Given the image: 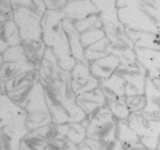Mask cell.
<instances>
[{
    "label": "cell",
    "instance_id": "cell-30",
    "mask_svg": "<svg viewBox=\"0 0 160 150\" xmlns=\"http://www.w3.org/2000/svg\"><path fill=\"white\" fill-rule=\"evenodd\" d=\"M4 94H7L5 81H3L2 79H0V95H4Z\"/></svg>",
    "mask_w": 160,
    "mask_h": 150
},
{
    "label": "cell",
    "instance_id": "cell-15",
    "mask_svg": "<svg viewBox=\"0 0 160 150\" xmlns=\"http://www.w3.org/2000/svg\"><path fill=\"white\" fill-rule=\"evenodd\" d=\"M76 103L79 105L87 116L93 114L98 109L107 104V99L101 88H96L91 91L79 94L76 96Z\"/></svg>",
    "mask_w": 160,
    "mask_h": 150
},
{
    "label": "cell",
    "instance_id": "cell-14",
    "mask_svg": "<svg viewBox=\"0 0 160 150\" xmlns=\"http://www.w3.org/2000/svg\"><path fill=\"white\" fill-rule=\"evenodd\" d=\"M86 137V126L83 122L65 124L55 123V139L56 141L68 140V141L78 145Z\"/></svg>",
    "mask_w": 160,
    "mask_h": 150
},
{
    "label": "cell",
    "instance_id": "cell-29",
    "mask_svg": "<svg viewBox=\"0 0 160 150\" xmlns=\"http://www.w3.org/2000/svg\"><path fill=\"white\" fill-rule=\"evenodd\" d=\"M46 8L50 10H58L64 7V4L66 0H43Z\"/></svg>",
    "mask_w": 160,
    "mask_h": 150
},
{
    "label": "cell",
    "instance_id": "cell-34",
    "mask_svg": "<svg viewBox=\"0 0 160 150\" xmlns=\"http://www.w3.org/2000/svg\"><path fill=\"white\" fill-rule=\"evenodd\" d=\"M156 150H158V149H156Z\"/></svg>",
    "mask_w": 160,
    "mask_h": 150
},
{
    "label": "cell",
    "instance_id": "cell-12",
    "mask_svg": "<svg viewBox=\"0 0 160 150\" xmlns=\"http://www.w3.org/2000/svg\"><path fill=\"white\" fill-rule=\"evenodd\" d=\"M120 64H121V61L116 55L109 54L103 58L90 62L89 67L92 75L101 85L102 82L112 76L114 72L116 71V69L120 66Z\"/></svg>",
    "mask_w": 160,
    "mask_h": 150
},
{
    "label": "cell",
    "instance_id": "cell-32",
    "mask_svg": "<svg viewBox=\"0 0 160 150\" xmlns=\"http://www.w3.org/2000/svg\"><path fill=\"white\" fill-rule=\"evenodd\" d=\"M153 81H154L155 83H156V84L158 85V86L160 87V78H158V79H155V80H153Z\"/></svg>",
    "mask_w": 160,
    "mask_h": 150
},
{
    "label": "cell",
    "instance_id": "cell-7",
    "mask_svg": "<svg viewBox=\"0 0 160 150\" xmlns=\"http://www.w3.org/2000/svg\"><path fill=\"white\" fill-rule=\"evenodd\" d=\"M13 20L19 29L23 40H42V17L28 10L17 8L13 10Z\"/></svg>",
    "mask_w": 160,
    "mask_h": 150
},
{
    "label": "cell",
    "instance_id": "cell-18",
    "mask_svg": "<svg viewBox=\"0 0 160 150\" xmlns=\"http://www.w3.org/2000/svg\"><path fill=\"white\" fill-rule=\"evenodd\" d=\"M21 44L26 52L28 60L35 65V68L39 70L44 57L45 50L47 48L46 45L42 40H23Z\"/></svg>",
    "mask_w": 160,
    "mask_h": 150
},
{
    "label": "cell",
    "instance_id": "cell-13",
    "mask_svg": "<svg viewBox=\"0 0 160 150\" xmlns=\"http://www.w3.org/2000/svg\"><path fill=\"white\" fill-rule=\"evenodd\" d=\"M28 132L26 125L0 128V150H19L20 142Z\"/></svg>",
    "mask_w": 160,
    "mask_h": 150
},
{
    "label": "cell",
    "instance_id": "cell-19",
    "mask_svg": "<svg viewBox=\"0 0 160 150\" xmlns=\"http://www.w3.org/2000/svg\"><path fill=\"white\" fill-rule=\"evenodd\" d=\"M38 81H39V70L34 69L31 70V71L20 74L18 76L14 77L13 79L5 82V86H6L7 93H9V92L17 91V90H20L25 87H28L30 85H32Z\"/></svg>",
    "mask_w": 160,
    "mask_h": 150
},
{
    "label": "cell",
    "instance_id": "cell-11",
    "mask_svg": "<svg viewBox=\"0 0 160 150\" xmlns=\"http://www.w3.org/2000/svg\"><path fill=\"white\" fill-rule=\"evenodd\" d=\"M135 54L137 62L146 70L148 78H160V50L135 47Z\"/></svg>",
    "mask_w": 160,
    "mask_h": 150
},
{
    "label": "cell",
    "instance_id": "cell-16",
    "mask_svg": "<svg viewBox=\"0 0 160 150\" xmlns=\"http://www.w3.org/2000/svg\"><path fill=\"white\" fill-rule=\"evenodd\" d=\"M22 43L19 29L14 20L0 22V53L11 46H16Z\"/></svg>",
    "mask_w": 160,
    "mask_h": 150
},
{
    "label": "cell",
    "instance_id": "cell-33",
    "mask_svg": "<svg viewBox=\"0 0 160 150\" xmlns=\"http://www.w3.org/2000/svg\"><path fill=\"white\" fill-rule=\"evenodd\" d=\"M158 150H160V140H159V143H158V147H157Z\"/></svg>",
    "mask_w": 160,
    "mask_h": 150
},
{
    "label": "cell",
    "instance_id": "cell-20",
    "mask_svg": "<svg viewBox=\"0 0 160 150\" xmlns=\"http://www.w3.org/2000/svg\"><path fill=\"white\" fill-rule=\"evenodd\" d=\"M116 138L122 143L125 149H128L134 146V145L140 143V139L138 137V135L130 127L127 120L118 121Z\"/></svg>",
    "mask_w": 160,
    "mask_h": 150
},
{
    "label": "cell",
    "instance_id": "cell-21",
    "mask_svg": "<svg viewBox=\"0 0 160 150\" xmlns=\"http://www.w3.org/2000/svg\"><path fill=\"white\" fill-rule=\"evenodd\" d=\"M48 142L38 130H31L22 138L19 150H44Z\"/></svg>",
    "mask_w": 160,
    "mask_h": 150
},
{
    "label": "cell",
    "instance_id": "cell-4",
    "mask_svg": "<svg viewBox=\"0 0 160 150\" xmlns=\"http://www.w3.org/2000/svg\"><path fill=\"white\" fill-rule=\"evenodd\" d=\"M44 92L53 123H77L84 122L87 119L86 113L76 102L65 99L50 87H44Z\"/></svg>",
    "mask_w": 160,
    "mask_h": 150
},
{
    "label": "cell",
    "instance_id": "cell-22",
    "mask_svg": "<svg viewBox=\"0 0 160 150\" xmlns=\"http://www.w3.org/2000/svg\"><path fill=\"white\" fill-rule=\"evenodd\" d=\"M10 2L13 10L17 8L25 9L35 13L40 17H43L47 10L43 0H10Z\"/></svg>",
    "mask_w": 160,
    "mask_h": 150
},
{
    "label": "cell",
    "instance_id": "cell-9",
    "mask_svg": "<svg viewBox=\"0 0 160 150\" xmlns=\"http://www.w3.org/2000/svg\"><path fill=\"white\" fill-rule=\"evenodd\" d=\"M15 125H26V114L7 94L0 95V128Z\"/></svg>",
    "mask_w": 160,
    "mask_h": 150
},
{
    "label": "cell",
    "instance_id": "cell-2",
    "mask_svg": "<svg viewBox=\"0 0 160 150\" xmlns=\"http://www.w3.org/2000/svg\"><path fill=\"white\" fill-rule=\"evenodd\" d=\"M64 18L65 15L62 9L46 10L41 20L42 41L46 47L52 50L59 67L70 72L77 61L72 55L67 35L62 26Z\"/></svg>",
    "mask_w": 160,
    "mask_h": 150
},
{
    "label": "cell",
    "instance_id": "cell-31",
    "mask_svg": "<svg viewBox=\"0 0 160 150\" xmlns=\"http://www.w3.org/2000/svg\"><path fill=\"white\" fill-rule=\"evenodd\" d=\"M3 57H2V54L0 53V68H1V66H2V64H3Z\"/></svg>",
    "mask_w": 160,
    "mask_h": 150
},
{
    "label": "cell",
    "instance_id": "cell-17",
    "mask_svg": "<svg viewBox=\"0 0 160 150\" xmlns=\"http://www.w3.org/2000/svg\"><path fill=\"white\" fill-rule=\"evenodd\" d=\"M34 69H36L35 65L29 60L19 62H3L1 68H0V79L7 82L20 74L31 71Z\"/></svg>",
    "mask_w": 160,
    "mask_h": 150
},
{
    "label": "cell",
    "instance_id": "cell-28",
    "mask_svg": "<svg viewBox=\"0 0 160 150\" xmlns=\"http://www.w3.org/2000/svg\"><path fill=\"white\" fill-rule=\"evenodd\" d=\"M101 150H125L122 143L117 138L107 140L101 143Z\"/></svg>",
    "mask_w": 160,
    "mask_h": 150
},
{
    "label": "cell",
    "instance_id": "cell-26",
    "mask_svg": "<svg viewBox=\"0 0 160 150\" xmlns=\"http://www.w3.org/2000/svg\"><path fill=\"white\" fill-rule=\"evenodd\" d=\"M44 150H77V145L68 140H58L49 142Z\"/></svg>",
    "mask_w": 160,
    "mask_h": 150
},
{
    "label": "cell",
    "instance_id": "cell-6",
    "mask_svg": "<svg viewBox=\"0 0 160 150\" xmlns=\"http://www.w3.org/2000/svg\"><path fill=\"white\" fill-rule=\"evenodd\" d=\"M145 147L149 150H156L160 140V127L149 121L140 112L131 113L127 120Z\"/></svg>",
    "mask_w": 160,
    "mask_h": 150
},
{
    "label": "cell",
    "instance_id": "cell-27",
    "mask_svg": "<svg viewBox=\"0 0 160 150\" xmlns=\"http://www.w3.org/2000/svg\"><path fill=\"white\" fill-rule=\"evenodd\" d=\"M77 150H101V143L97 140L86 137L77 145Z\"/></svg>",
    "mask_w": 160,
    "mask_h": 150
},
{
    "label": "cell",
    "instance_id": "cell-24",
    "mask_svg": "<svg viewBox=\"0 0 160 150\" xmlns=\"http://www.w3.org/2000/svg\"><path fill=\"white\" fill-rule=\"evenodd\" d=\"M2 57L4 62H19L28 60L22 44L9 47L2 53Z\"/></svg>",
    "mask_w": 160,
    "mask_h": 150
},
{
    "label": "cell",
    "instance_id": "cell-3",
    "mask_svg": "<svg viewBox=\"0 0 160 150\" xmlns=\"http://www.w3.org/2000/svg\"><path fill=\"white\" fill-rule=\"evenodd\" d=\"M9 98L26 114V126L36 130L52 123V118L47 106L43 85L40 81L14 92L7 93Z\"/></svg>",
    "mask_w": 160,
    "mask_h": 150
},
{
    "label": "cell",
    "instance_id": "cell-8",
    "mask_svg": "<svg viewBox=\"0 0 160 150\" xmlns=\"http://www.w3.org/2000/svg\"><path fill=\"white\" fill-rule=\"evenodd\" d=\"M72 89L76 95L91 91L100 87V82L90 71L89 62L86 60L77 61L74 68L70 71Z\"/></svg>",
    "mask_w": 160,
    "mask_h": 150
},
{
    "label": "cell",
    "instance_id": "cell-5",
    "mask_svg": "<svg viewBox=\"0 0 160 150\" xmlns=\"http://www.w3.org/2000/svg\"><path fill=\"white\" fill-rule=\"evenodd\" d=\"M83 123L86 126L88 138L97 140L100 143L116 138L118 121L110 112L107 104L87 116Z\"/></svg>",
    "mask_w": 160,
    "mask_h": 150
},
{
    "label": "cell",
    "instance_id": "cell-23",
    "mask_svg": "<svg viewBox=\"0 0 160 150\" xmlns=\"http://www.w3.org/2000/svg\"><path fill=\"white\" fill-rule=\"evenodd\" d=\"M107 106L117 121L128 120L130 115H131L125 98H116L109 100V101H107Z\"/></svg>",
    "mask_w": 160,
    "mask_h": 150
},
{
    "label": "cell",
    "instance_id": "cell-1",
    "mask_svg": "<svg viewBox=\"0 0 160 150\" xmlns=\"http://www.w3.org/2000/svg\"><path fill=\"white\" fill-rule=\"evenodd\" d=\"M147 73L137 60L121 63L111 77L101 83L107 101L116 98H126L145 93Z\"/></svg>",
    "mask_w": 160,
    "mask_h": 150
},
{
    "label": "cell",
    "instance_id": "cell-25",
    "mask_svg": "<svg viewBox=\"0 0 160 150\" xmlns=\"http://www.w3.org/2000/svg\"><path fill=\"white\" fill-rule=\"evenodd\" d=\"M126 103L128 105V108L131 113H136L142 111L146 104V97L145 94L143 95H134V96H130L125 98Z\"/></svg>",
    "mask_w": 160,
    "mask_h": 150
},
{
    "label": "cell",
    "instance_id": "cell-10",
    "mask_svg": "<svg viewBox=\"0 0 160 150\" xmlns=\"http://www.w3.org/2000/svg\"><path fill=\"white\" fill-rule=\"evenodd\" d=\"M144 94L146 97V104L140 113L149 121L160 127V87L148 77Z\"/></svg>",
    "mask_w": 160,
    "mask_h": 150
}]
</instances>
